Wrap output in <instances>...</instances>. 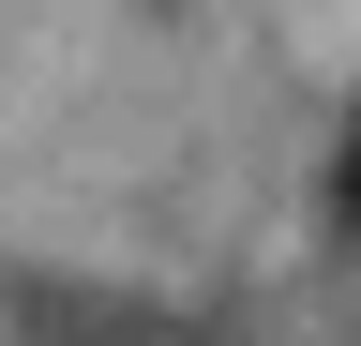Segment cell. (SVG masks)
Segmentation results:
<instances>
[{
	"mask_svg": "<svg viewBox=\"0 0 361 346\" xmlns=\"http://www.w3.org/2000/svg\"><path fill=\"white\" fill-rule=\"evenodd\" d=\"M331 226H361V106H346V166H331Z\"/></svg>",
	"mask_w": 361,
	"mask_h": 346,
	"instance_id": "cell-2",
	"label": "cell"
},
{
	"mask_svg": "<svg viewBox=\"0 0 361 346\" xmlns=\"http://www.w3.org/2000/svg\"><path fill=\"white\" fill-rule=\"evenodd\" d=\"M0 316H16V346H226L211 316L106 286V271H0Z\"/></svg>",
	"mask_w": 361,
	"mask_h": 346,
	"instance_id": "cell-1",
	"label": "cell"
}]
</instances>
